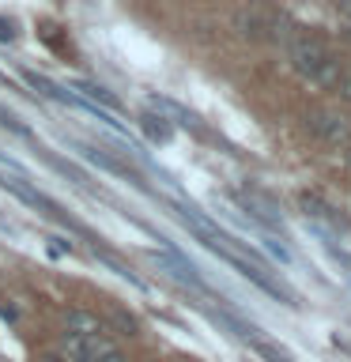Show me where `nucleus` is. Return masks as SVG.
<instances>
[{
  "label": "nucleus",
  "instance_id": "nucleus-1",
  "mask_svg": "<svg viewBox=\"0 0 351 362\" xmlns=\"http://www.w3.org/2000/svg\"><path fill=\"white\" fill-rule=\"evenodd\" d=\"M291 64H294V72L306 76V79H321V83L340 79L333 57H328V49L317 38H299V42H294L291 45Z\"/></svg>",
  "mask_w": 351,
  "mask_h": 362
},
{
  "label": "nucleus",
  "instance_id": "nucleus-2",
  "mask_svg": "<svg viewBox=\"0 0 351 362\" xmlns=\"http://www.w3.org/2000/svg\"><path fill=\"white\" fill-rule=\"evenodd\" d=\"M64 351H72V362H125V355L106 332H95V336L64 332Z\"/></svg>",
  "mask_w": 351,
  "mask_h": 362
},
{
  "label": "nucleus",
  "instance_id": "nucleus-17",
  "mask_svg": "<svg viewBox=\"0 0 351 362\" xmlns=\"http://www.w3.org/2000/svg\"><path fill=\"white\" fill-rule=\"evenodd\" d=\"M113 321H117V325L125 328V332H136V321H132V317H125L121 310H117V313H113Z\"/></svg>",
  "mask_w": 351,
  "mask_h": 362
},
{
  "label": "nucleus",
  "instance_id": "nucleus-8",
  "mask_svg": "<svg viewBox=\"0 0 351 362\" xmlns=\"http://www.w3.org/2000/svg\"><path fill=\"white\" fill-rule=\"evenodd\" d=\"M79 151H84V158H91V163L95 166H102V170H110V174H121V177H129V181H140L132 174L129 166L125 163H117V158H110L106 151H102V147H91V144H79Z\"/></svg>",
  "mask_w": 351,
  "mask_h": 362
},
{
  "label": "nucleus",
  "instance_id": "nucleus-18",
  "mask_svg": "<svg viewBox=\"0 0 351 362\" xmlns=\"http://www.w3.org/2000/svg\"><path fill=\"white\" fill-rule=\"evenodd\" d=\"M336 87H340V98H347V102H351V76H340V79H336Z\"/></svg>",
  "mask_w": 351,
  "mask_h": 362
},
{
  "label": "nucleus",
  "instance_id": "nucleus-19",
  "mask_svg": "<svg viewBox=\"0 0 351 362\" xmlns=\"http://www.w3.org/2000/svg\"><path fill=\"white\" fill-rule=\"evenodd\" d=\"M0 87H8V90H16V83H11V79H8L4 72H0Z\"/></svg>",
  "mask_w": 351,
  "mask_h": 362
},
{
  "label": "nucleus",
  "instance_id": "nucleus-6",
  "mask_svg": "<svg viewBox=\"0 0 351 362\" xmlns=\"http://www.w3.org/2000/svg\"><path fill=\"white\" fill-rule=\"evenodd\" d=\"M23 79H27V87H34L42 98H53V102H64V106H76V95H72V90L57 87L53 79H45V76H38V72H23Z\"/></svg>",
  "mask_w": 351,
  "mask_h": 362
},
{
  "label": "nucleus",
  "instance_id": "nucleus-14",
  "mask_svg": "<svg viewBox=\"0 0 351 362\" xmlns=\"http://www.w3.org/2000/svg\"><path fill=\"white\" fill-rule=\"evenodd\" d=\"M257 351H260L268 362H291V355H287V351H280L276 344H260V339H257Z\"/></svg>",
  "mask_w": 351,
  "mask_h": 362
},
{
  "label": "nucleus",
  "instance_id": "nucleus-4",
  "mask_svg": "<svg viewBox=\"0 0 351 362\" xmlns=\"http://www.w3.org/2000/svg\"><path fill=\"white\" fill-rule=\"evenodd\" d=\"M151 110H155V113H163V117H166L170 124H174V129L181 124V129H192V132H200V117H197L192 110L178 106L174 98H163V95H155V98H151Z\"/></svg>",
  "mask_w": 351,
  "mask_h": 362
},
{
  "label": "nucleus",
  "instance_id": "nucleus-16",
  "mask_svg": "<svg viewBox=\"0 0 351 362\" xmlns=\"http://www.w3.org/2000/svg\"><path fill=\"white\" fill-rule=\"evenodd\" d=\"M268 253H272V257H280L283 264H287V260H291V253H287V249H283L280 242H268Z\"/></svg>",
  "mask_w": 351,
  "mask_h": 362
},
{
  "label": "nucleus",
  "instance_id": "nucleus-12",
  "mask_svg": "<svg viewBox=\"0 0 351 362\" xmlns=\"http://www.w3.org/2000/svg\"><path fill=\"white\" fill-rule=\"evenodd\" d=\"M302 208H306V215H313V219H328V223H336L340 215L328 208V204H321L317 197H302Z\"/></svg>",
  "mask_w": 351,
  "mask_h": 362
},
{
  "label": "nucleus",
  "instance_id": "nucleus-13",
  "mask_svg": "<svg viewBox=\"0 0 351 362\" xmlns=\"http://www.w3.org/2000/svg\"><path fill=\"white\" fill-rule=\"evenodd\" d=\"M0 129H11V132H19V136H30L27 124H23L11 110H4V106H0Z\"/></svg>",
  "mask_w": 351,
  "mask_h": 362
},
{
  "label": "nucleus",
  "instance_id": "nucleus-5",
  "mask_svg": "<svg viewBox=\"0 0 351 362\" xmlns=\"http://www.w3.org/2000/svg\"><path fill=\"white\" fill-rule=\"evenodd\" d=\"M72 90H76L79 98L95 102V106H98V102H102V106H106V110H113V113L121 110V98L113 95V90H106V87H98V83H87V79H72Z\"/></svg>",
  "mask_w": 351,
  "mask_h": 362
},
{
  "label": "nucleus",
  "instance_id": "nucleus-20",
  "mask_svg": "<svg viewBox=\"0 0 351 362\" xmlns=\"http://www.w3.org/2000/svg\"><path fill=\"white\" fill-rule=\"evenodd\" d=\"M340 11H344V16L351 19V0H340Z\"/></svg>",
  "mask_w": 351,
  "mask_h": 362
},
{
  "label": "nucleus",
  "instance_id": "nucleus-7",
  "mask_svg": "<svg viewBox=\"0 0 351 362\" xmlns=\"http://www.w3.org/2000/svg\"><path fill=\"white\" fill-rule=\"evenodd\" d=\"M140 129H144V136H147L151 144H166L170 136H174V124H170L163 113H155V110L140 113Z\"/></svg>",
  "mask_w": 351,
  "mask_h": 362
},
{
  "label": "nucleus",
  "instance_id": "nucleus-3",
  "mask_svg": "<svg viewBox=\"0 0 351 362\" xmlns=\"http://www.w3.org/2000/svg\"><path fill=\"white\" fill-rule=\"evenodd\" d=\"M238 204L249 211V219L265 223L268 230H283V211H280V204L268 200L265 192H257V189H238Z\"/></svg>",
  "mask_w": 351,
  "mask_h": 362
},
{
  "label": "nucleus",
  "instance_id": "nucleus-15",
  "mask_svg": "<svg viewBox=\"0 0 351 362\" xmlns=\"http://www.w3.org/2000/svg\"><path fill=\"white\" fill-rule=\"evenodd\" d=\"M16 38H19V30H16V19L0 16V42H16Z\"/></svg>",
  "mask_w": 351,
  "mask_h": 362
},
{
  "label": "nucleus",
  "instance_id": "nucleus-11",
  "mask_svg": "<svg viewBox=\"0 0 351 362\" xmlns=\"http://www.w3.org/2000/svg\"><path fill=\"white\" fill-rule=\"evenodd\" d=\"M208 317L215 325H223V328H231V336H238V339H257V328L253 325H242L234 313H223V310H208Z\"/></svg>",
  "mask_w": 351,
  "mask_h": 362
},
{
  "label": "nucleus",
  "instance_id": "nucleus-9",
  "mask_svg": "<svg viewBox=\"0 0 351 362\" xmlns=\"http://www.w3.org/2000/svg\"><path fill=\"white\" fill-rule=\"evenodd\" d=\"M313 129L321 132L328 144H347L351 140V129L344 124V117H328V113H321V117H313Z\"/></svg>",
  "mask_w": 351,
  "mask_h": 362
},
{
  "label": "nucleus",
  "instance_id": "nucleus-10",
  "mask_svg": "<svg viewBox=\"0 0 351 362\" xmlns=\"http://www.w3.org/2000/svg\"><path fill=\"white\" fill-rule=\"evenodd\" d=\"M64 328H68V332H76V336H95V332H106V325H102L95 313H84V310H72V313H68Z\"/></svg>",
  "mask_w": 351,
  "mask_h": 362
}]
</instances>
